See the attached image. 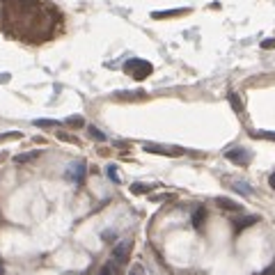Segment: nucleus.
Wrapping results in <instances>:
<instances>
[{"mask_svg": "<svg viewBox=\"0 0 275 275\" xmlns=\"http://www.w3.org/2000/svg\"><path fill=\"white\" fill-rule=\"evenodd\" d=\"M234 190H238V193H243V195H253V188L248 186V184H241V181H234Z\"/></svg>", "mask_w": 275, "mask_h": 275, "instance_id": "9b49d317", "label": "nucleus"}, {"mask_svg": "<svg viewBox=\"0 0 275 275\" xmlns=\"http://www.w3.org/2000/svg\"><path fill=\"white\" fill-rule=\"evenodd\" d=\"M268 184H271V188H275V172L271 174V179H268Z\"/></svg>", "mask_w": 275, "mask_h": 275, "instance_id": "4be33fe9", "label": "nucleus"}, {"mask_svg": "<svg viewBox=\"0 0 275 275\" xmlns=\"http://www.w3.org/2000/svg\"><path fill=\"white\" fill-rule=\"evenodd\" d=\"M99 275H122L119 273V264L117 261H108V264H104V268H101Z\"/></svg>", "mask_w": 275, "mask_h": 275, "instance_id": "423d86ee", "label": "nucleus"}, {"mask_svg": "<svg viewBox=\"0 0 275 275\" xmlns=\"http://www.w3.org/2000/svg\"><path fill=\"white\" fill-rule=\"evenodd\" d=\"M128 275H145V266H142L140 261H138V264H133V266H131Z\"/></svg>", "mask_w": 275, "mask_h": 275, "instance_id": "4468645a", "label": "nucleus"}, {"mask_svg": "<svg viewBox=\"0 0 275 275\" xmlns=\"http://www.w3.org/2000/svg\"><path fill=\"white\" fill-rule=\"evenodd\" d=\"M39 156V151H28V154H19V156H14L16 163H28V161H35V158Z\"/></svg>", "mask_w": 275, "mask_h": 275, "instance_id": "6e6552de", "label": "nucleus"}, {"mask_svg": "<svg viewBox=\"0 0 275 275\" xmlns=\"http://www.w3.org/2000/svg\"><path fill=\"white\" fill-rule=\"evenodd\" d=\"M131 190H133V193H147L149 186H145V184H133V186H131Z\"/></svg>", "mask_w": 275, "mask_h": 275, "instance_id": "f3484780", "label": "nucleus"}, {"mask_svg": "<svg viewBox=\"0 0 275 275\" xmlns=\"http://www.w3.org/2000/svg\"><path fill=\"white\" fill-rule=\"evenodd\" d=\"M254 138H266V140H275V133H266V131H257V133H253Z\"/></svg>", "mask_w": 275, "mask_h": 275, "instance_id": "a211bd4d", "label": "nucleus"}, {"mask_svg": "<svg viewBox=\"0 0 275 275\" xmlns=\"http://www.w3.org/2000/svg\"><path fill=\"white\" fill-rule=\"evenodd\" d=\"M55 119H35V127H55Z\"/></svg>", "mask_w": 275, "mask_h": 275, "instance_id": "2eb2a0df", "label": "nucleus"}, {"mask_svg": "<svg viewBox=\"0 0 275 275\" xmlns=\"http://www.w3.org/2000/svg\"><path fill=\"white\" fill-rule=\"evenodd\" d=\"M2 273H5V271H2V264H0V275H2Z\"/></svg>", "mask_w": 275, "mask_h": 275, "instance_id": "5701e85b", "label": "nucleus"}, {"mask_svg": "<svg viewBox=\"0 0 275 275\" xmlns=\"http://www.w3.org/2000/svg\"><path fill=\"white\" fill-rule=\"evenodd\" d=\"M230 104L234 106V110H236V112H241V110H243V106H241V99H238L236 94H234V92H232V94H230Z\"/></svg>", "mask_w": 275, "mask_h": 275, "instance_id": "ddd939ff", "label": "nucleus"}, {"mask_svg": "<svg viewBox=\"0 0 275 275\" xmlns=\"http://www.w3.org/2000/svg\"><path fill=\"white\" fill-rule=\"evenodd\" d=\"M147 151L151 154H165V156H179V154H184V149H177V147H163V145H145Z\"/></svg>", "mask_w": 275, "mask_h": 275, "instance_id": "20e7f679", "label": "nucleus"}, {"mask_svg": "<svg viewBox=\"0 0 275 275\" xmlns=\"http://www.w3.org/2000/svg\"><path fill=\"white\" fill-rule=\"evenodd\" d=\"M225 156H227V161H232V163H236V165H248V161H250V154H248L243 147L230 149Z\"/></svg>", "mask_w": 275, "mask_h": 275, "instance_id": "7ed1b4c3", "label": "nucleus"}, {"mask_svg": "<svg viewBox=\"0 0 275 275\" xmlns=\"http://www.w3.org/2000/svg\"><path fill=\"white\" fill-rule=\"evenodd\" d=\"M257 223V216H250V218H243V220H238L236 225H234V230L236 232H241L243 227H250V225H254Z\"/></svg>", "mask_w": 275, "mask_h": 275, "instance_id": "1a4fd4ad", "label": "nucleus"}, {"mask_svg": "<svg viewBox=\"0 0 275 275\" xmlns=\"http://www.w3.org/2000/svg\"><path fill=\"white\" fill-rule=\"evenodd\" d=\"M108 174H110L112 181H119V179H117V170H115V165H110V168H108Z\"/></svg>", "mask_w": 275, "mask_h": 275, "instance_id": "6ab92c4d", "label": "nucleus"}, {"mask_svg": "<svg viewBox=\"0 0 275 275\" xmlns=\"http://www.w3.org/2000/svg\"><path fill=\"white\" fill-rule=\"evenodd\" d=\"M87 133L94 138V140H106V133H101L97 127H87Z\"/></svg>", "mask_w": 275, "mask_h": 275, "instance_id": "f8f14e48", "label": "nucleus"}, {"mask_svg": "<svg viewBox=\"0 0 275 275\" xmlns=\"http://www.w3.org/2000/svg\"><path fill=\"white\" fill-rule=\"evenodd\" d=\"M204 216H207V211H204V209H197V211H195V216H193V225H195V227H202Z\"/></svg>", "mask_w": 275, "mask_h": 275, "instance_id": "9d476101", "label": "nucleus"}, {"mask_svg": "<svg viewBox=\"0 0 275 275\" xmlns=\"http://www.w3.org/2000/svg\"><path fill=\"white\" fill-rule=\"evenodd\" d=\"M128 253H131V241H127V243H119V246L115 248V253H112V261H117V264L127 261Z\"/></svg>", "mask_w": 275, "mask_h": 275, "instance_id": "39448f33", "label": "nucleus"}, {"mask_svg": "<svg viewBox=\"0 0 275 275\" xmlns=\"http://www.w3.org/2000/svg\"><path fill=\"white\" fill-rule=\"evenodd\" d=\"M67 124H69V127H74V128H78V127H83L85 122H83V117H69Z\"/></svg>", "mask_w": 275, "mask_h": 275, "instance_id": "dca6fc26", "label": "nucleus"}, {"mask_svg": "<svg viewBox=\"0 0 275 275\" xmlns=\"http://www.w3.org/2000/svg\"><path fill=\"white\" fill-rule=\"evenodd\" d=\"M261 46H264V48H273V46H275V39H271V42H264Z\"/></svg>", "mask_w": 275, "mask_h": 275, "instance_id": "412c9836", "label": "nucleus"}, {"mask_svg": "<svg viewBox=\"0 0 275 275\" xmlns=\"http://www.w3.org/2000/svg\"><path fill=\"white\" fill-rule=\"evenodd\" d=\"M264 273H266V275H275V259L271 261V264H268V268L264 271Z\"/></svg>", "mask_w": 275, "mask_h": 275, "instance_id": "aec40b11", "label": "nucleus"}, {"mask_svg": "<svg viewBox=\"0 0 275 275\" xmlns=\"http://www.w3.org/2000/svg\"><path fill=\"white\" fill-rule=\"evenodd\" d=\"M124 69L127 71H133V69H140V71H135L133 78H147V74H151V64L149 62H142V60H128L127 64H124Z\"/></svg>", "mask_w": 275, "mask_h": 275, "instance_id": "f257e3e1", "label": "nucleus"}, {"mask_svg": "<svg viewBox=\"0 0 275 275\" xmlns=\"http://www.w3.org/2000/svg\"><path fill=\"white\" fill-rule=\"evenodd\" d=\"M85 172H87L85 163H74V165H69V168H67L64 177H67L69 181H74V184H81L83 179H85Z\"/></svg>", "mask_w": 275, "mask_h": 275, "instance_id": "f03ea898", "label": "nucleus"}, {"mask_svg": "<svg viewBox=\"0 0 275 275\" xmlns=\"http://www.w3.org/2000/svg\"><path fill=\"white\" fill-rule=\"evenodd\" d=\"M216 204H218V207H220V209H230V211H238V209H241V207H238V204H236V202L227 200V197H218V200H216Z\"/></svg>", "mask_w": 275, "mask_h": 275, "instance_id": "0eeeda50", "label": "nucleus"}]
</instances>
